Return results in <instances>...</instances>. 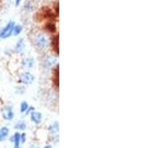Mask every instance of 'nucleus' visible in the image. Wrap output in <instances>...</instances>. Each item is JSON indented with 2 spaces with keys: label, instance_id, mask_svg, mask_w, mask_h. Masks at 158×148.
Returning <instances> with one entry per match:
<instances>
[{
  "label": "nucleus",
  "instance_id": "f257e3e1",
  "mask_svg": "<svg viewBox=\"0 0 158 148\" xmlns=\"http://www.w3.org/2000/svg\"><path fill=\"white\" fill-rule=\"evenodd\" d=\"M34 44L38 49H46L48 47V39L44 33H38L34 38Z\"/></svg>",
  "mask_w": 158,
  "mask_h": 148
},
{
  "label": "nucleus",
  "instance_id": "f03ea898",
  "mask_svg": "<svg viewBox=\"0 0 158 148\" xmlns=\"http://www.w3.org/2000/svg\"><path fill=\"white\" fill-rule=\"evenodd\" d=\"M14 25H15L14 21H9L2 29H0V39H8L10 36H12Z\"/></svg>",
  "mask_w": 158,
  "mask_h": 148
},
{
  "label": "nucleus",
  "instance_id": "7ed1b4c3",
  "mask_svg": "<svg viewBox=\"0 0 158 148\" xmlns=\"http://www.w3.org/2000/svg\"><path fill=\"white\" fill-rule=\"evenodd\" d=\"M2 117L4 118L5 121H11L13 118H14V111H13V108L12 106H5L2 109Z\"/></svg>",
  "mask_w": 158,
  "mask_h": 148
},
{
  "label": "nucleus",
  "instance_id": "20e7f679",
  "mask_svg": "<svg viewBox=\"0 0 158 148\" xmlns=\"http://www.w3.org/2000/svg\"><path fill=\"white\" fill-rule=\"evenodd\" d=\"M20 82L25 84V85H30V84H32L35 80V76L33 75V74L31 72H23L21 75H20Z\"/></svg>",
  "mask_w": 158,
  "mask_h": 148
},
{
  "label": "nucleus",
  "instance_id": "39448f33",
  "mask_svg": "<svg viewBox=\"0 0 158 148\" xmlns=\"http://www.w3.org/2000/svg\"><path fill=\"white\" fill-rule=\"evenodd\" d=\"M30 117H31V121L36 123V125H40L42 122L43 120V115L42 113H39V112H35L33 111L31 113H30Z\"/></svg>",
  "mask_w": 158,
  "mask_h": 148
},
{
  "label": "nucleus",
  "instance_id": "423d86ee",
  "mask_svg": "<svg viewBox=\"0 0 158 148\" xmlns=\"http://www.w3.org/2000/svg\"><path fill=\"white\" fill-rule=\"evenodd\" d=\"M25 51V41L24 39H19L18 42L16 43V46L14 48V52L17 54H21Z\"/></svg>",
  "mask_w": 158,
  "mask_h": 148
},
{
  "label": "nucleus",
  "instance_id": "0eeeda50",
  "mask_svg": "<svg viewBox=\"0 0 158 148\" xmlns=\"http://www.w3.org/2000/svg\"><path fill=\"white\" fill-rule=\"evenodd\" d=\"M22 63V66L24 67H28V68H32L35 66V63H36V61H35V58L34 57H27L23 59V60L21 61Z\"/></svg>",
  "mask_w": 158,
  "mask_h": 148
},
{
  "label": "nucleus",
  "instance_id": "6e6552de",
  "mask_svg": "<svg viewBox=\"0 0 158 148\" xmlns=\"http://www.w3.org/2000/svg\"><path fill=\"white\" fill-rule=\"evenodd\" d=\"M9 128L7 126H2L0 128V141L6 140L9 136Z\"/></svg>",
  "mask_w": 158,
  "mask_h": 148
},
{
  "label": "nucleus",
  "instance_id": "1a4fd4ad",
  "mask_svg": "<svg viewBox=\"0 0 158 148\" xmlns=\"http://www.w3.org/2000/svg\"><path fill=\"white\" fill-rule=\"evenodd\" d=\"M54 63H56V58L52 57V56H48L43 61V66L48 69V68H51V66L53 65Z\"/></svg>",
  "mask_w": 158,
  "mask_h": 148
},
{
  "label": "nucleus",
  "instance_id": "9d476101",
  "mask_svg": "<svg viewBox=\"0 0 158 148\" xmlns=\"http://www.w3.org/2000/svg\"><path fill=\"white\" fill-rule=\"evenodd\" d=\"M24 8L28 12H32L33 10L36 8V3L34 2V0H28V1L25 3Z\"/></svg>",
  "mask_w": 158,
  "mask_h": 148
},
{
  "label": "nucleus",
  "instance_id": "9b49d317",
  "mask_svg": "<svg viewBox=\"0 0 158 148\" xmlns=\"http://www.w3.org/2000/svg\"><path fill=\"white\" fill-rule=\"evenodd\" d=\"M48 131L51 132V133H52V134H56V133H57L58 132V130H59V123H58V121H54L52 125H51L48 126Z\"/></svg>",
  "mask_w": 158,
  "mask_h": 148
},
{
  "label": "nucleus",
  "instance_id": "f8f14e48",
  "mask_svg": "<svg viewBox=\"0 0 158 148\" xmlns=\"http://www.w3.org/2000/svg\"><path fill=\"white\" fill-rule=\"evenodd\" d=\"M23 31V26L20 24H15L14 25V28H13V32H12V36H19L20 34L22 33Z\"/></svg>",
  "mask_w": 158,
  "mask_h": 148
},
{
  "label": "nucleus",
  "instance_id": "ddd939ff",
  "mask_svg": "<svg viewBox=\"0 0 158 148\" xmlns=\"http://www.w3.org/2000/svg\"><path fill=\"white\" fill-rule=\"evenodd\" d=\"M15 128H16L17 130H22V131H24L27 128V123H26V121H20L19 122H17L16 125H15Z\"/></svg>",
  "mask_w": 158,
  "mask_h": 148
},
{
  "label": "nucleus",
  "instance_id": "4468645a",
  "mask_svg": "<svg viewBox=\"0 0 158 148\" xmlns=\"http://www.w3.org/2000/svg\"><path fill=\"white\" fill-rule=\"evenodd\" d=\"M28 108H29V105H28V103L26 101L21 102V105H20V112H21L22 113H26V111L28 110Z\"/></svg>",
  "mask_w": 158,
  "mask_h": 148
},
{
  "label": "nucleus",
  "instance_id": "2eb2a0df",
  "mask_svg": "<svg viewBox=\"0 0 158 148\" xmlns=\"http://www.w3.org/2000/svg\"><path fill=\"white\" fill-rule=\"evenodd\" d=\"M26 139H27V134L25 132L23 133H20V141H21V143H24L26 142Z\"/></svg>",
  "mask_w": 158,
  "mask_h": 148
},
{
  "label": "nucleus",
  "instance_id": "dca6fc26",
  "mask_svg": "<svg viewBox=\"0 0 158 148\" xmlns=\"http://www.w3.org/2000/svg\"><path fill=\"white\" fill-rule=\"evenodd\" d=\"M48 28L49 30V32H52V33L56 32V26H54V24H48Z\"/></svg>",
  "mask_w": 158,
  "mask_h": 148
},
{
  "label": "nucleus",
  "instance_id": "f3484780",
  "mask_svg": "<svg viewBox=\"0 0 158 148\" xmlns=\"http://www.w3.org/2000/svg\"><path fill=\"white\" fill-rule=\"evenodd\" d=\"M33 111H35V108L34 107H29L28 108V110L26 111V115H30Z\"/></svg>",
  "mask_w": 158,
  "mask_h": 148
},
{
  "label": "nucleus",
  "instance_id": "a211bd4d",
  "mask_svg": "<svg viewBox=\"0 0 158 148\" xmlns=\"http://www.w3.org/2000/svg\"><path fill=\"white\" fill-rule=\"evenodd\" d=\"M21 1H22V0H15V6L18 7L19 5L21 4Z\"/></svg>",
  "mask_w": 158,
  "mask_h": 148
},
{
  "label": "nucleus",
  "instance_id": "6ab92c4d",
  "mask_svg": "<svg viewBox=\"0 0 158 148\" xmlns=\"http://www.w3.org/2000/svg\"><path fill=\"white\" fill-rule=\"evenodd\" d=\"M44 148H52V145H46Z\"/></svg>",
  "mask_w": 158,
  "mask_h": 148
},
{
  "label": "nucleus",
  "instance_id": "aec40b11",
  "mask_svg": "<svg viewBox=\"0 0 158 148\" xmlns=\"http://www.w3.org/2000/svg\"><path fill=\"white\" fill-rule=\"evenodd\" d=\"M29 148H36V146H35V145L33 144V145H31V146H30Z\"/></svg>",
  "mask_w": 158,
  "mask_h": 148
}]
</instances>
